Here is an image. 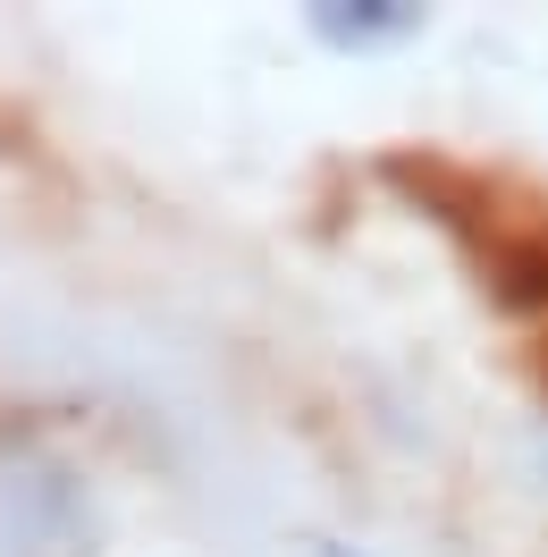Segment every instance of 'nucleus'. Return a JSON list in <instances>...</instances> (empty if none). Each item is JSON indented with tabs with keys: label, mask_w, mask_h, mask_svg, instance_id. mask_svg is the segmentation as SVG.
<instances>
[{
	"label": "nucleus",
	"mask_w": 548,
	"mask_h": 557,
	"mask_svg": "<svg viewBox=\"0 0 548 557\" xmlns=\"http://www.w3.org/2000/svg\"><path fill=\"white\" fill-rule=\"evenodd\" d=\"M0 557H94V498L60 456L0 465Z\"/></svg>",
	"instance_id": "f257e3e1"
},
{
	"label": "nucleus",
	"mask_w": 548,
	"mask_h": 557,
	"mask_svg": "<svg viewBox=\"0 0 548 557\" xmlns=\"http://www.w3.org/2000/svg\"><path fill=\"white\" fill-rule=\"evenodd\" d=\"M312 35L329 51H379V42L422 35V9H406V0H312Z\"/></svg>",
	"instance_id": "f03ea898"
},
{
	"label": "nucleus",
	"mask_w": 548,
	"mask_h": 557,
	"mask_svg": "<svg viewBox=\"0 0 548 557\" xmlns=\"http://www.w3.org/2000/svg\"><path fill=\"white\" fill-rule=\"evenodd\" d=\"M489 271H498V305H514V313L548 305V245H498Z\"/></svg>",
	"instance_id": "7ed1b4c3"
}]
</instances>
